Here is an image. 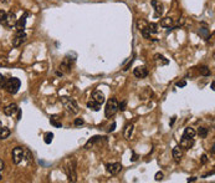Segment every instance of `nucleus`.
I'll return each instance as SVG.
<instances>
[{"label": "nucleus", "instance_id": "f257e3e1", "mask_svg": "<svg viewBox=\"0 0 215 183\" xmlns=\"http://www.w3.org/2000/svg\"><path fill=\"white\" fill-rule=\"evenodd\" d=\"M60 100H61V103L63 105V107L66 108V111H67V112H70V113H72V115L78 113L80 108H78L77 102H76L73 98L67 97V96H62Z\"/></svg>", "mask_w": 215, "mask_h": 183}, {"label": "nucleus", "instance_id": "f03ea898", "mask_svg": "<svg viewBox=\"0 0 215 183\" xmlns=\"http://www.w3.org/2000/svg\"><path fill=\"white\" fill-rule=\"evenodd\" d=\"M65 173L70 182L77 181V173H76V159H68L65 165Z\"/></svg>", "mask_w": 215, "mask_h": 183}, {"label": "nucleus", "instance_id": "7ed1b4c3", "mask_svg": "<svg viewBox=\"0 0 215 183\" xmlns=\"http://www.w3.org/2000/svg\"><path fill=\"white\" fill-rule=\"evenodd\" d=\"M118 111V101L116 97H112L109 98L106 103V107H105V116L106 117H112L117 113Z\"/></svg>", "mask_w": 215, "mask_h": 183}, {"label": "nucleus", "instance_id": "20e7f679", "mask_svg": "<svg viewBox=\"0 0 215 183\" xmlns=\"http://www.w3.org/2000/svg\"><path fill=\"white\" fill-rule=\"evenodd\" d=\"M21 86V81L18 79V77H11L6 81V85H5V90L9 92L10 95H15L16 92L19 91Z\"/></svg>", "mask_w": 215, "mask_h": 183}, {"label": "nucleus", "instance_id": "39448f33", "mask_svg": "<svg viewBox=\"0 0 215 183\" xmlns=\"http://www.w3.org/2000/svg\"><path fill=\"white\" fill-rule=\"evenodd\" d=\"M149 23L147 21V20H144V19H138L137 20V29L141 31V34L146 38V39H148V40H151L152 38V34L149 33Z\"/></svg>", "mask_w": 215, "mask_h": 183}, {"label": "nucleus", "instance_id": "423d86ee", "mask_svg": "<svg viewBox=\"0 0 215 183\" xmlns=\"http://www.w3.org/2000/svg\"><path fill=\"white\" fill-rule=\"evenodd\" d=\"M12 162L15 165H20L24 161V147H15L11 152Z\"/></svg>", "mask_w": 215, "mask_h": 183}, {"label": "nucleus", "instance_id": "0eeeda50", "mask_svg": "<svg viewBox=\"0 0 215 183\" xmlns=\"http://www.w3.org/2000/svg\"><path fill=\"white\" fill-rule=\"evenodd\" d=\"M106 171L111 176H117L122 171V165L119 162H112L106 165Z\"/></svg>", "mask_w": 215, "mask_h": 183}, {"label": "nucleus", "instance_id": "6e6552de", "mask_svg": "<svg viewBox=\"0 0 215 183\" xmlns=\"http://www.w3.org/2000/svg\"><path fill=\"white\" fill-rule=\"evenodd\" d=\"M26 39H28V35L25 34V31H18L16 35L14 36V39H12V46L14 47L21 46V44H24L26 41Z\"/></svg>", "mask_w": 215, "mask_h": 183}, {"label": "nucleus", "instance_id": "1a4fd4ad", "mask_svg": "<svg viewBox=\"0 0 215 183\" xmlns=\"http://www.w3.org/2000/svg\"><path fill=\"white\" fill-rule=\"evenodd\" d=\"M151 5L154 9V16L156 18H159V16L163 15V13H164V5H163V3H161L159 0H152L151 1Z\"/></svg>", "mask_w": 215, "mask_h": 183}, {"label": "nucleus", "instance_id": "9d476101", "mask_svg": "<svg viewBox=\"0 0 215 183\" xmlns=\"http://www.w3.org/2000/svg\"><path fill=\"white\" fill-rule=\"evenodd\" d=\"M194 146V139L190 137H187V136H182L180 138V142H179V147L182 149H190L192 147Z\"/></svg>", "mask_w": 215, "mask_h": 183}, {"label": "nucleus", "instance_id": "9b49d317", "mask_svg": "<svg viewBox=\"0 0 215 183\" xmlns=\"http://www.w3.org/2000/svg\"><path fill=\"white\" fill-rule=\"evenodd\" d=\"M16 15H15V13H12V11H10V13H6V19H5V23H4V25H6L8 28H12V26H15V24H16Z\"/></svg>", "mask_w": 215, "mask_h": 183}, {"label": "nucleus", "instance_id": "f8f14e48", "mask_svg": "<svg viewBox=\"0 0 215 183\" xmlns=\"http://www.w3.org/2000/svg\"><path fill=\"white\" fill-rule=\"evenodd\" d=\"M133 75L137 77V79H144L148 76V70L144 67V66H138L133 70Z\"/></svg>", "mask_w": 215, "mask_h": 183}, {"label": "nucleus", "instance_id": "ddd939ff", "mask_svg": "<svg viewBox=\"0 0 215 183\" xmlns=\"http://www.w3.org/2000/svg\"><path fill=\"white\" fill-rule=\"evenodd\" d=\"M28 13H25L20 19L16 20V24H15V28H16V31H24L25 30V25H26V18H28Z\"/></svg>", "mask_w": 215, "mask_h": 183}, {"label": "nucleus", "instance_id": "4468645a", "mask_svg": "<svg viewBox=\"0 0 215 183\" xmlns=\"http://www.w3.org/2000/svg\"><path fill=\"white\" fill-rule=\"evenodd\" d=\"M154 62L157 66H167L169 64V60L162 54H156L154 55Z\"/></svg>", "mask_w": 215, "mask_h": 183}, {"label": "nucleus", "instance_id": "2eb2a0df", "mask_svg": "<svg viewBox=\"0 0 215 183\" xmlns=\"http://www.w3.org/2000/svg\"><path fill=\"white\" fill-rule=\"evenodd\" d=\"M2 111H4V113L6 116H12V115H15L19 111V108H18V105L16 103H10V105L5 106Z\"/></svg>", "mask_w": 215, "mask_h": 183}, {"label": "nucleus", "instance_id": "dca6fc26", "mask_svg": "<svg viewBox=\"0 0 215 183\" xmlns=\"http://www.w3.org/2000/svg\"><path fill=\"white\" fill-rule=\"evenodd\" d=\"M92 100L93 101H96L97 103H100V105H102L103 102H105V93L103 92H101L100 90H96V91L92 92Z\"/></svg>", "mask_w": 215, "mask_h": 183}, {"label": "nucleus", "instance_id": "f3484780", "mask_svg": "<svg viewBox=\"0 0 215 183\" xmlns=\"http://www.w3.org/2000/svg\"><path fill=\"white\" fill-rule=\"evenodd\" d=\"M172 154H173L174 161L178 163V162H180V159H182V157H183V151H182V148H180L179 146H175V147L173 148V151H172Z\"/></svg>", "mask_w": 215, "mask_h": 183}, {"label": "nucleus", "instance_id": "a211bd4d", "mask_svg": "<svg viewBox=\"0 0 215 183\" xmlns=\"http://www.w3.org/2000/svg\"><path fill=\"white\" fill-rule=\"evenodd\" d=\"M161 26L173 29V26H174V20H173L170 16H165V18H163L161 20Z\"/></svg>", "mask_w": 215, "mask_h": 183}, {"label": "nucleus", "instance_id": "6ab92c4d", "mask_svg": "<svg viewBox=\"0 0 215 183\" xmlns=\"http://www.w3.org/2000/svg\"><path fill=\"white\" fill-rule=\"evenodd\" d=\"M133 130H134V126H133V123H127V125H126L123 135H124V137L127 138V139H129V138H131L132 133H133Z\"/></svg>", "mask_w": 215, "mask_h": 183}, {"label": "nucleus", "instance_id": "aec40b11", "mask_svg": "<svg viewBox=\"0 0 215 183\" xmlns=\"http://www.w3.org/2000/svg\"><path fill=\"white\" fill-rule=\"evenodd\" d=\"M50 123H51L52 126H55V127H57V128L62 127V123H61V121H60L58 116H56V115L50 116Z\"/></svg>", "mask_w": 215, "mask_h": 183}, {"label": "nucleus", "instance_id": "412c9836", "mask_svg": "<svg viewBox=\"0 0 215 183\" xmlns=\"http://www.w3.org/2000/svg\"><path fill=\"white\" fill-rule=\"evenodd\" d=\"M87 107L90 108V110H93V111H100V108H101V105L100 103H97L96 101H93L92 98L87 102Z\"/></svg>", "mask_w": 215, "mask_h": 183}, {"label": "nucleus", "instance_id": "4be33fe9", "mask_svg": "<svg viewBox=\"0 0 215 183\" xmlns=\"http://www.w3.org/2000/svg\"><path fill=\"white\" fill-rule=\"evenodd\" d=\"M10 130L8 128V127H0V139H5V138H8L9 136H10Z\"/></svg>", "mask_w": 215, "mask_h": 183}, {"label": "nucleus", "instance_id": "5701e85b", "mask_svg": "<svg viewBox=\"0 0 215 183\" xmlns=\"http://www.w3.org/2000/svg\"><path fill=\"white\" fill-rule=\"evenodd\" d=\"M101 138H102L101 136H93L92 138H90V139L87 141V143L85 144V148H90V147H92V146H93L97 141H100Z\"/></svg>", "mask_w": 215, "mask_h": 183}, {"label": "nucleus", "instance_id": "b1692460", "mask_svg": "<svg viewBox=\"0 0 215 183\" xmlns=\"http://www.w3.org/2000/svg\"><path fill=\"white\" fill-rule=\"evenodd\" d=\"M24 161H25L26 163L32 162V154H31V152H30L28 148H24Z\"/></svg>", "mask_w": 215, "mask_h": 183}, {"label": "nucleus", "instance_id": "393cba45", "mask_svg": "<svg viewBox=\"0 0 215 183\" xmlns=\"http://www.w3.org/2000/svg\"><path fill=\"white\" fill-rule=\"evenodd\" d=\"M195 135H197V132H195V130L192 128V127H187V128L184 130V136H187V137L194 138L195 137Z\"/></svg>", "mask_w": 215, "mask_h": 183}, {"label": "nucleus", "instance_id": "a878e982", "mask_svg": "<svg viewBox=\"0 0 215 183\" xmlns=\"http://www.w3.org/2000/svg\"><path fill=\"white\" fill-rule=\"evenodd\" d=\"M152 95H153V93H152V90H151L149 87H146V90L141 93V98H142V100H148V98L152 97Z\"/></svg>", "mask_w": 215, "mask_h": 183}, {"label": "nucleus", "instance_id": "bb28decb", "mask_svg": "<svg viewBox=\"0 0 215 183\" xmlns=\"http://www.w3.org/2000/svg\"><path fill=\"white\" fill-rule=\"evenodd\" d=\"M199 72H200L202 76H210V69L208 66H200Z\"/></svg>", "mask_w": 215, "mask_h": 183}, {"label": "nucleus", "instance_id": "cd10ccee", "mask_svg": "<svg viewBox=\"0 0 215 183\" xmlns=\"http://www.w3.org/2000/svg\"><path fill=\"white\" fill-rule=\"evenodd\" d=\"M208 133H209V130H208L207 127H200V128L198 130V135H199L202 138H205L208 136Z\"/></svg>", "mask_w": 215, "mask_h": 183}, {"label": "nucleus", "instance_id": "c85d7f7f", "mask_svg": "<svg viewBox=\"0 0 215 183\" xmlns=\"http://www.w3.org/2000/svg\"><path fill=\"white\" fill-rule=\"evenodd\" d=\"M52 138H54V133L52 132H46L45 136H44V141L46 144H50L52 142Z\"/></svg>", "mask_w": 215, "mask_h": 183}, {"label": "nucleus", "instance_id": "c756f323", "mask_svg": "<svg viewBox=\"0 0 215 183\" xmlns=\"http://www.w3.org/2000/svg\"><path fill=\"white\" fill-rule=\"evenodd\" d=\"M149 33L151 34H157L158 33V25L154 24V23H149Z\"/></svg>", "mask_w": 215, "mask_h": 183}, {"label": "nucleus", "instance_id": "7c9ffc66", "mask_svg": "<svg viewBox=\"0 0 215 183\" xmlns=\"http://www.w3.org/2000/svg\"><path fill=\"white\" fill-rule=\"evenodd\" d=\"M199 35H202L203 38L208 39V38H209V30H208V29H205V28H200V30H199Z\"/></svg>", "mask_w": 215, "mask_h": 183}, {"label": "nucleus", "instance_id": "2f4dec72", "mask_svg": "<svg viewBox=\"0 0 215 183\" xmlns=\"http://www.w3.org/2000/svg\"><path fill=\"white\" fill-rule=\"evenodd\" d=\"M6 81H8V79H6L4 75H1V74H0V89H5Z\"/></svg>", "mask_w": 215, "mask_h": 183}, {"label": "nucleus", "instance_id": "473e14b6", "mask_svg": "<svg viewBox=\"0 0 215 183\" xmlns=\"http://www.w3.org/2000/svg\"><path fill=\"white\" fill-rule=\"evenodd\" d=\"M8 66V59L6 56H0V67H5Z\"/></svg>", "mask_w": 215, "mask_h": 183}, {"label": "nucleus", "instance_id": "72a5a7b5", "mask_svg": "<svg viewBox=\"0 0 215 183\" xmlns=\"http://www.w3.org/2000/svg\"><path fill=\"white\" fill-rule=\"evenodd\" d=\"M6 19V11L5 10H0V24H4Z\"/></svg>", "mask_w": 215, "mask_h": 183}, {"label": "nucleus", "instance_id": "f704fd0d", "mask_svg": "<svg viewBox=\"0 0 215 183\" xmlns=\"http://www.w3.org/2000/svg\"><path fill=\"white\" fill-rule=\"evenodd\" d=\"M154 178H156V181H157V182L162 181V180L164 178V175H163V172H161V171H159V172H157V173H156V176H154Z\"/></svg>", "mask_w": 215, "mask_h": 183}, {"label": "nucleus", "instance_id": "c9c22d12", "mask_svg": "<svg viewBox=\"0 0 215 183\" xmlns=\"http://www.w3.org/2000/svg\"><path fill=\"white\" fill-rule=\"evenodd\" d=\"M83 123H85L83 118H76L75 120V126H82Z\"/></svg>", "mask_w": 215, "mask_h": 183}, {"label": "nucleus", "instance_id": "e433bc0d", "mask_svg": "<svg viewBox=\"0 0 215 183\" xmlns=\"http://www.w3.org/2000/svg\"><path fill=\"white\" fill-rule=\"evenodd\" d=\"M126 105H127V101H122L121 103H118V110H124Z\"/></svg>", "mask_w": 215, "mask_h": 183}, {"label": "nucleus", "instance_id": "4c0bfd02", "mask_svg": "<svg viewBox=\"0 0 215 183\" xmlns=\"http://www.w3.org/2000/svg\"><path fill=\"white\" fill-rule=\"evenodd\" d=\"M200 162H202V165H205V163L208 162V157H207V154H202V158H200Z\"/></svg>", "mask_w": 215, "mask_h": 183}, {"label": "nucleus", "instance_id": "58836bf2", "mask_svg": "<svg viewBox=\"0 0 215 183\" xmlns=\"http://www.w3.org/2000/svg\"><path fill=\"white\" fill-rule=\"evenodd\" d=\"M185 85H187L185 81H178V82H177V87H184Z\"/></svg>", "mask_w": 215, "mask_h": 183}, {"label": "nucleus", "instance_id": "ea45409f", "mask_svg": "<svg viewBox=\"0 0 215 183\" xmlns=\"http://www.w3.org/2000/svg\"><path fill=\"white\" fill-rule=\"evenodd\" d=\"M4 168H5V163H4V161L0 158V172H2Z\"/></svg>", "mask_w": 215, "mask_h": 183}, {"label": "nucleus", "instance_id": "a19ab883", "mask_svg": "<svg viewBox=\"0 0 215 183\" xmlns=\"http://www.w3.org/2000/svg\"><path fill=\"white\" fill-rule=\"evenodd\" d=\"M137 159H138V156H137V154H136V153L133 152V156H132V158H131V161H132V162H136Z\"/></svg>", "mask_w": 215, "mask_h": 183}, {"label": "nucleus", "instance_id": "79ce46f5", "mask_svg": "<svg viewBox=\"0 0 215 183\" xmlns=\"http://www.w3.org/2000/svg\"><path fill=\"white\" fill-rule=\"evenodd\" d=\"M114 128H116V122H113V123H112V126L109 127V130H108V131H109V132H112V131H114Z\"/></svg>", "mask_w": 215, "mask_h": 183}, {"label": "nucleus", "instance_id": "37998d69", "mask_svg": "<svg viewBox=\"0 0 215 183\" xmlns=\"http://www.w3.org/2000/svg\"><path fill=\"white\" fill-rule=\"evenodd\" d=\"M197 181V177H192V178H188V182H195Z\"/></svg>", "mask_w": 215, "mask_h": 183}, {"label": "nucleus", "instance_id": "c03bdc74", "mask_svg": "<svg viewBox=\"0 0 215 183\" xmlns=\"http://www.w3.org/2000/svg\"><path fill=\"white\" fill-rule=\"evenodd\" d=\"M174 121H175V117H173V118H172V121H170V126L174 123Z\"/></svg>", "mask_w": 215, "mask_h": 183}, {"label": "nucleus", "instance_id": "a18cd8bd", "mask_svg": "<svg viewBox=\"0 0 215 183\" xmlns=\"http://www.w3.org/2000/svg\"><path fill=\"white\" fill-rule=\"evenodd\" d=\"M1 178H2V176H1V172H0V181H1Z\"/></svg>", "mask_w": 215, "mask_h": 183}, {"label": "nucleus", "instance_id": "49530a36", "mask_svg": "<svg viewBox=\"0 0 215 183\" xmlns=\"http://www.w3.org/2000/svg\"><path fill=\"white\" fill-rule=\"evenodd\" d=\"M2 1H4V3H6V1H8V0H2Z\"/></svg>", "mask_w": 215, "mask_h": 183}, {"label": "nucleus", "instance_id": "de8ad7c7", "mask_svg": "<svg viewBox=\"0 0 215 183\" xmlns=\"http://www.w3.org/2000/svg\"><path fill=\"white\" fill-rule=\"evenodd\" d=\"M0 127H1V121H0Z\"/></svg>", "mask_w": 215, "mask_h": 183}]
</instances>
